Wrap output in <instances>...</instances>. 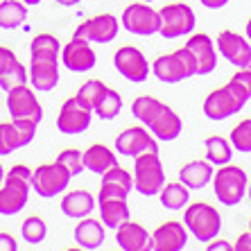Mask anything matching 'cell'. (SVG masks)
<instances>
[{
	"label": "cell",
	"instance_id": "cell-1",
	"mask_svg": "<svg viewBox=\"0 0 251 251\" xmlns=\"http://www.w3.org/2000/svg\"><path fill=\"white\" fill-rule=\"evenodd\" d=\"M131 116L143 123V127L150 129V134L156 140H176L183 131V123L179 113L172 106L163 104L161 100L152 95H140L131 102Z\"/></svg>",
	"mask_w": 251,
	"mask_h": 251
},
{
	"label": "cell",
	"instance_id": "cell-2",
	"mask_svg": "<svg viewBox=\"0 0 251 251\" xmlns=\"http://www.w3.org/2000/svg\"><path fill=\"white\" fill-rule=\"evenodd\" d=\"M32 190V170L27 165H14L5 172L0 183V215H18L27 206Z\"/></svg>",
	"mask_w": 251,
	"mask_h": 251
},
{
	"label": "cell",
	"instance_id": "cell-3",
	"mask_svg": "<svg viewBox=\"0 0 251 251\" xmlns=\"http://www.w3.org/2000/svg\"><path fill=\"white\" fill-rule=\"evenodd\" d=\"M249 102V95L233 82L228 79L224 86L215 88L213 93H208V98L204 100V116L208 120H226V118L235 116L245 109V104Z\"/></svg>",
	"mask_w": 251,
	"mask_h": 251
},
{
	"label": "cell",
	"instance_id": "cell-4",
	"mask_svg": "<svg viewBox=\"0 0 251 251\" xmlns=\"http://www.w3.org/2000/svg\"><path fill=\"white\" fill-rule=\"evenodd\" d=\"M183 226L188 228V233L199 242H210L220 235L222 228V215L215 206L206 204V201H197V204H188L183 210Z\"/></svg>",
	"mask_w": 251,
	"mask_h": 251
},
{
	"label": "cell",
	"instance_id": "cell-5",
	"mask_svg": "<svg viewBox=\"0 0 251 251\" xmlns=\"http://www.w3.org/2000/svg\"><path fill=\"white\" fill-rule=\"evenodd\" d=\"M213 190H215V197L220 199V204L224 206H238L247 195V183H249V176L240 165H220L217 172H213Z\"/></svg>",
	"mask_w": 251,
	"mask_h": 251
},
{
	"label": "cell",
	"instance_id": "cell-6",
	"mask_svg": "<svg viewBox=\"0 0 251 251\" xmlns=\"http://www.w3.org/2000/svg\"><path fill=\"white\" fill-rule=\"evenodd\" d=\"M134 190L145 197H154L165 186V168L158 152H145L134 158Z\"/></svg>",
	"mask_w": 251,
	"mask_h": 251
},
{
	"label": "cell",
	"instance_id": "cell-7",
	"mask_svg": "<svg viewBox=\"0 0 251 251\" xmlns=\"http://www.w3.org/2000/svg\"><path fill=\"white\" fill-rule=\"evenodd\" d=\"M195 23H197L195 9L186 2H170L158 9V34L168 41L190 34Z\"/></svg>",
	"mask_w": 251,
	"mask_h": 251
},
{
	"label": "cell",
	"instance_id": "cell-8",
	"mask_svg": "<svg viewBox=\"0 0 251 251\" xmlns=\"http://www.w3.org/2000/svg\"><path fill=\"white\" fill-rule=\"evenodd\" d=\"M152 73L154 77H158L165 84H179L188 77L197 75V64H195L193 54L188 52L186 48H179L175 52L154 59Z\"/></svg>",
	"mask_w": 251,
	"mask_h": 251
},
{
	"label": "cell",
	"instance_id": "cell-9",
	"mask_svg": "<svg viewBox=\"0 0 251 251\" xmlns=\"http://www.w3.org/2000/svg\"><path fill=\"white\" fill-rule=\"evenodd\" d=\"M70 172L59 161L43 163L32 172V190L43 199H52L70 186Z\"/></svg>",
	"mask_w": 251,
	"mask_h": 251
},
{
	"label": "cell",
	"instance_id": "cell-10",
	"mask_svg": "<svg viewBox=\"0 0 251 251\" xmlns=\"http://www.w3.org/2000/svg\"><path fill=\"white\" fill-rule=\"evenodd\" d=\"M36 91L27 84L16 86L7 91V111L12 120H32V123H41L43 120V106L36 98Z\"/></svg>",
	"mask_w": 251,
	"mask_h": 251
},
{
	"label": "cell",
	"instance_id": "cell-11",
	"mask_svg": "<svg viewBox=\"0 0 251 251\" xmlns=\"http://www.w3.org/2000/svg\"><path fill=\"white\" fill-rule=\"evenodd\" d=\"M120 25L129 34L136 36H154L158 34V9H154L150 2H134L127 5L120 18Z\"/></svg>",
	"mask_w": 251,
	"mask_h": 251
},
{
	"label": "cell",
	"instance_id": "cell-12",
	"mask_svg": "<svg viewBox=\"0 0 251 251\" xmlns=\"http://www.w3.org/2000/svg\"><path fill=\"white\" fill-rule=\"evenodd\" d=\"M113 66H116V70L125 79H129V82H134V84L145 82L147 75L152 73V66L145 59V54L134 46L118 48L116 54H113Z\"/></svg>",
	"mask_w": 251,
	"mask_h": 251
},
{
	"label": "cell",
	"instance_id": "cell-13",
	"mask_svg": "<svg viewBox=\"0 0 251 251\" xmlns=\"http://www.w3.org/2000/svg\"><path fill=\"white\" fill-rule=\"evenodd\" d=\"M61 64L70 70V73H88L98 64V54L93 50V43H88L82 36H75L61 48Z\"/></svg>",
	"mask_w": 251,
	"mask_h": 251
},
{
	"label": "cell",
	"instance_id": "cell-14",
	"mask_svg": "<svg viewBox=\"0 0 251 251\" xmlns=\"http://www.w3.org/2000/svg\"><path fill=\"white\" fill-rule=\"evenodd\" d=\"M27 84L39 93H48L59 84V57L29 54Z\"/></svg>",
	"mask_w": 251,
	"mask_h": 251
},
{
	"label": "cell",
	"instance_id": "cell-15",
	"mask_svg": "<svg viewBox=\"0 0 251 251\" xmlns=\"http://www.w3.org/2000/svg\"><path fill=\"white\" fill-rule=\"evenodd\" d=\"M120 32V21L113 14H98V16L77 25L75 36H82L88 43H109Z\"/></svg>",
	"mask_w": 251,
	"mask_h": 251
},
{
	"label": "cell",
	"instance_id": "cell-16",
	"mask_svg": "<svg viewBox=\"0 0 251 251\" xmlns=\"http://www.w3.org/2000/svg\"><path fill=\"white\" fill-rule=\"evenodd\" d=\"M116 150L123 156L136 158L138 154H145V152H158V140L145 127H129L118 134Z\"/></svg>",
	"mask_w": 251,
	"mask_h": 251
},
{
	"label": "cell",
	"instance_id": "cell-17",
	"mask_svg": "<svg viewBox=\"0 0 251 251\" xmlns=\"http://www.w3.org/2000/svg\"><path fill=\"white\" fill-rule=\"evenodd\" d=\"M91 116H93V111H88L86 106H82L73 95L61 104V111L57 116V129L68 136L84 134L91 127Z\"/></svg>",
	"mask_w": 251,
	"mask_h": 251
},
{
	"label": "cell",
	"instance_id": "cell-18",
	"mask_svg": "<svg viewBox=\"0 0 251 251\" xmlns=\"http://www.w3.org/2000/svg\"><path fill=\"white\" fill-rule=\"evenodd\" d=\"M215 43H217L215 48L220 50V54L231 66H235V68H245L247 61L251 59V43L247 41L245 36H240L238 32H233V29L220 32Z\"/></svg>",
	"mask_w": 251,
	"mask_h": 251
},
{
	"label": "cell",
	"instance_id": "cell-19",
	"mask_svg": "<svg viewBox=\"0 0 251 251\" xmlns=\"http://www.w3.org/2000/svg\"><path fill=\"white\" fill-rule=\"evenodd\" d=\"M197 64V75H210L217 68V48L208 34H193L183 46Z\"/></svg>",
	"mask_w": 251,
	"mask_h": 251
},
{
	"label": "cell",
	"instance_id": "cell-20",
	"mask_svg": "<svg viewBox=\"0 0 251 251\" xmlns=\"http://www.w3.org/2000/svg\"><path fill=\"white\" fill-rule=\"evenodd\" d=\"M188 235L190 233L183 222L170 220L152 233V251H183L188 245Z\"/></svg>",
	"mask_w": 251,
	"mask_h": 251
},
{
	"label": "cell",
	"instance_id": "cell-21",
	"mask_svg": "<svg viewBox=\"0 0 251 251\" xmlns=\"http://www.w3.org/2000/svg\"><path fill=\"white\" fill-rule=\"evenodd\" d=\"M116 240L120 251H152V233L138 222H123L116 228Z\"/></svg>",
	"mask_w": 251,
	"mask_h": 251
},
{
	"label": "cell",
	"instance_id": "cell-22",
	"mask_svg": "<svg viewBox=\"0 0 251 251\" xmlns=\"http://www.w3.org/2000/svg\"><path fill=\"white\" fill-rule=\"evenodd\" d=\"M100 183V195L98 197H118V199H127L129 193L134 190V176L129 175L125 168L116 165V168L106 170Z\"/></svg>",
	"mask_w": 251,
	"mask_h": 251
},
{
	"label": "cell",
	"instance_id": "cell-23",
	"mask_svg": "<svg viewBox=\"0 0 251 251\" xmlns=\"http://www.w3.org/2000/svg\"><path fill=\"white\" fill-rule=\"evenodd\" d=\"M100 210V222L104 224L106 228H118L123 222L131 220L129 213V204L127 199H118V197H98V206Z\"/></svg>",
	"mask_w": 251,
	"mask_h": 251
},
{
	"label": "cell",
	"instance_id": "cell-24",
	"mask_svg": "<svg viewBox=\"0 0 251 251\" xmlns=\"http://www.w3.org/2000/svg\"><path fill=\"white\" fill-rule=\"evenodd\" d=\"M98 206V199L88 190H73L68 193L64 199H61V213L70 220H82V217H88Z\"/></svg>",
	"mask_w": 251,
	"mask_h": 251
},
{
	"label": "cell",
	"instance_id": "cell-25",
	"mask_svg": "<svg viewBox=\"0 0 251 251\" xmlns=\"http://www.w3.org/2000/svg\"><path fill=\"white\" fill-rule=\"evenodd\" d=\"M213 165L208 163V161H190V163H186L181 170H179V181L183 183V186L188 188V190H201V188H206L210 183V179H213Z\"/></svg>",
	"mask_w": 251,
	"mask_h": 251
},
{
	"label": "cell",
	"instance_id": "cell-26",
	"mask_svg": "<svg viewBox=\"0 0 251 251\" xmlns=\"http://www.w3.org/2000/svg\"><path fill=\"white\" fill-rule=\"evenodd\" d=\"M82 158H84V170L93 172V175H104L106 170L118 165V156L102 143H95V145L88 147L86 152H82Z\"/></svg>",
	"mask_w": 251,
	"mask_h": 251
},
{
	"label": "cell",
	"instance_id": "cell-27",
	"mask_svg": "<svg viewBox=\"0 0 251 251\" xmlns=\"http://www.w3.org/2000/svg\"><path fill=\"white\" fill-rule=\"evenodd\" d=\"M75 242L86 251L102 247V242H104V224L95 222L91 217H82V222H77L75 226Z\"/></svg>",
	"mask_w": 251,
	"mask_h": 251
},
{
	"label": "cell",
	"instance_id": "cell-28",
	"mask_svg": "<svg viewBox=\"0 0 251 251\" xmlns=\"http://www.w3.org/2000/svg\"><path fill=\"white\" fill-rule=\"evenodd\" d=\"M27 21V5L23 0H0V29H16Z\"/></svg>",
	"mask_w": 251,
	"mask_h": 251
},
{
	"label": "cell",
	"instance_id": "cell-29",
	"mask_svg": "<svg viewBox=\"0 0 251 251\" xmlns=\"http://www.w3.org/2000/svg\"><path fill=\"white\" fill-rule=\"evenodd\" d=\"M204 150H206V161L210 165H215V168L231 163V158H233V147L222 136H208L204 140Z\"/></svg>",
	"mask_w": 251,
	"mask_h": 251
},
{
	"label": "cell",
	"instance_id": "cell-30",
	"mask_svg": "<svg viewBox=\"0 0 251 251\" xmlns=\"http://www.w3.org/2000/svg\"><path fill=\"white\" fill-rule=\"evenodd\" d=\"M158 199H161V204L168 210H181V208H186L188 201H190V190H188L181 181L165 183V186L161 188V193H158Z\"/></svg>",
	"mask_w": 251,
	"mask_h": 251
},
{
	"label": "cell",
	"instance_id": "cell-31",
	"mask_svg": "<svg viewBox=\"0 0 251 251\" xmlns=\"http://www.w3.org/2000/svg\"><path fill=\"white\" fill-rule=\"evenodd\" d=\"M106 84L100 82V79H88V82H84L82 86H79V91H77L75 100L79 102L82 106H86L88 111H93L95 106L100 104V100H102V95L106 93Z\"/></svg>",
	"mask_w": 251,
	"mask_h": 251
},
{
	"label": "cell",
	"instance_id": "cell-32",
	"mask_svg": "<svg viewBox=\"0 0 251 251\" xmlns=\"http://www.w3.org/2000/svg\"><path fill=\"white\" fill-rule=\"evenodd\" d=\"M93 111L100 120H113L118 113L123 111V98H120V93L113 91V88H106V93L102 95L100 104L95 106Z\"/></svg>",
	"mask_w": 251,
	"mask_h": 251
},
{
	"label": "cell",
	"instance_id": "cell-33",
	"mask_svg": "<svg viewBox=\"0 0 251 251\" xmlns=\"http://www.w3.org/2000/svg\"><path fill=\"white\" fill-rule=\"evenodd\" d=\"M21 235H23L25 242H29V245H41L43 240L48 238V224L43 217L39 215H32L27 217L23 222V226H21Z\"/></svg>",
	"mask_w": 251,
	"mask_h": 251
},
{
	"label": "cell",
	"instance_id": "cell-34",
	"mask_svg": "<svg viewBox=\"0 0 251 251\" xmlns=\"http://www.w3.org/2000/svg\"><path fill=\"white\" fill-rule=\"evenodd\" d=\"M61 46H59L57 36L52 34H36L29 41V54H39V57H59Z\"/></svg>",
	"mask_w": 251,
	"mask_h": 251
},
{
	"label": "cell",
	"instance_id": "cell-35",
	"mask_svg": "<svg viewBox=\"0 0 251 251\" xmlns=\"http://www.w3.org/2000/svg\"><path fill=\"white\" fill-rule=\"evenodd\" d=\"M23 84H27V68H25L21 61H14V64L0 75V88H2L5 93L16 86H23Z\"/></svg>",
	"mask_w": 251,
	"mask_h": 251
},
{
	"label": "cell",
	"instance_id": "cell-36",
	"mask_svg": "<svg viewBox=\"0 0 251 251\" xmlns=\"http://www.w3.org/2000/svg\"><path fill=\"white\" fill-rule=\"evenodd\" d=\"M228 143H231L233 150H238V152H242V154L251 152V118H247L238 127H233Z\"/></svg>",
	"mask_w": 251,
	"mask_h": 251
},
{
	"label": "cell",
	"instance_id": "cell-37",
	"mask_svg": "<svg viewBox=\"0 0 251 251\" xmlns=\"http://www.w3.org/2000/svg\"><path fill=\"white\" fill-rule=\"evenodd\" d=\"M16 150H21L16 127L12 123H0V156H9Z\"/></svg>",
	"mask_w": 251,
	"mask_h": 251
},
{
	"label": "cell",
	"instance_id": "cell-38",
	"mask_svg": "<svg viewBox=\"0 0 251 251\" xmlns=\"http://www.w3.org/2000/svg\"><path fill=\"white\" fill-rule=\"evenodd\" d=\"M57 161L68 170L70 176H77L84 172V158H82V152H79V150H64V152L57 156Z\"/></svg>",
	"mask_w": 251,
	"mask_h": 251
},
{
	"label": "cell",
	"instance_id": "cell-39",
	"mask_svg": "<svg viewBox=\"0 0 251 251\" xmlns=\"http://www.w3.org/2000/svg\"><path fill=\"white\" fill-rule=\"evenodd\" d=\"M12 125L16 127V134L18 140H21V147H27L36 136V127L39 125L32 123V120H12Z\"/></svg>",
	"mask_w": 251,
	"mask_h": 251
},
{
	"label": "cell",
	"instance_id": "cell-40",
	"mask_svg": "<svg viewBox=\"0 0 251 251\" xmlns=\"http://www.w3.org/2000/svg\"><path fill=\"white\" fill-rule=\"evenodd\" d=\"M235 84H238L242 91H245L247 95L251 98V70H247V68H238V73H235L233 77H231Z\"/></svg>",
	"mask_w": 251,
	"mask_h": 251
},
{
	"label": "cell",
	"instance_id": "cell-41",
	"mask_svg": "<svg viewBox=\"0 0 251 251\" xmlns=\"http://www.w3.org/2000/svg\"><path fill=\"white\" fill-rule=\"evenodd\" d=\"M14 61H18L16 52H14L12 48H7V46H0V75L5 73L9 66L14 64Z\"/></svg>",
	"mask_w": 251,
	"mask_h": 251
},
{
	"label": "cell",
	"instance_id": "cell-42",
	"mask_svg": "<svg viewBox=\"0 0 251 251\" xmlns=\"http://www.w3.org/2000/svg\"><path fill=\"white\" fill-rule=\"evenodd\" d=\"M0 251H18V242L12 233H0Z\"/></svg>",
	"mask_w": 251,
	"mask_h": 251
},
{
	"label": "cell",
	"instance_id": "cell-43",
	"mask_svg": "<svg viewBox=\"0 0 251 251\" xmlns=\"http://www.w3.org/2000/svg\"><path fill=\"white\" fill-rule=\"evenodd\" d=\"M233 251H251V233H240L238 240L233 242Z\"/></svg>",
	"mask_w": 251,
	"mask_h": 251
},
{
	"label": "cell",
	"instance_id": "cell-44",
	"mask_svg": "<svg viewBox=\"0 0 251 251\" xmlns=\"http://www.w3.org/2000/svg\"><path fill=\"white\" fill-rule=\"evenodd\" d=\"M206 251H233V245L228 240H210Z\"/></svg>",
	"mask_w": 251,
	"mask_h": 251
},
{
	"label": "cell",
	"instance_id": "cell-45",
	"mask_svg": "<svg viewBox=\"0 0 251 251\" xmlns=\"http://www.w3.org/2000/svg\"><path fill=\"white\" fill-rule=\"evenodd\" d=\"M204 7H208V9H222V7H226L231 0H199Z\"/></svg>",
	"mask_w": 251,
	"mask_h": 251
},
{
	"label": "cell",
	"instance_id": "cell-46",
	"mask_svg": "<svg viewBox=\"0 0 251 251\" xmlns=\"http://www.w3.org/2000/svg\"><path fill=\"white\" fill-rule=\"evenodd\" d=\"M82 0H57V5H64V7H75L79 5Z\"/></svg>",
	"mask_w": 251,
	"mask_h": 251
},
{
	"label": "cell",
	"instance_id": "cell-47",
	"mask_svg": "<svg viewBox=\"0 0 251 251\" xmlns=\"http://www.w3.org/2000/svg\"><path fill=\"white\" fill-rule=\"evenodd\" d=\"M245 34H247V41L251 43V18L247 21V27H245Z\"/></svg>",
	"mask_w": 251,
	"mask_h": 251
},
{
	"label": "cell",
	"instance_id": "cell-48",
	"mask_svg": "<svg viewBox=\"0 0 251 251\" xmlns=\"http://www.w3.org/2000/svg\"><path fill=\"white\" fill-rule=\"evenodd\" d=\"M23 2H25V5H39V2H41V0H23Z\"/></svg>",
	"mask_w": 251,
	"mask_h": 251
},
{
	"label": "cell",
	"instance_id": "cell-49",
	"mask_svg": "<svg viewBox=\"0 0 251 251\" xmlns=\"http://www.w3.org/2000/svg\"><path fill=\"white\" fill-rule=\"evenodd\" d=\"M2 179H5V170H2V163H0V183H2Z\"/></svg>",
	"mask_w": 251,
	"mask_h": 251
},
{
	"label": "cell",
	"instance_id": "cell-50",
	"mask_svg": "<svg viewBox=\"0 0 251 251\" xmlns=\"http://www.w3.org/2000/svg\"><path fill=\"white\" fill-rule=\"evenodd\" d=\"M247 195H249V201H251V181L247 183Z\"/></svg>",
	"mask_w": 251,
	"mask_h": 251
},
{
	"label": "cell",
	"instance_id": "cell-51",
	"mask_svg": "<svg viewBox=\"0 0 251 251\" xmlns=\"http://www.w3.org/2000/svg\"><path fill=\"white\" fill-rule=\"evenodd\" d=\"M66 251H86V249H82V247H79V249H75V247H73V249H66Z\"/></svg>",
	"mask_w": 251,
	"mask_h": 251
},
{
	"label": "cell",
	"instance_id": "cell-52",
	"mask_svg": "<svg viewBox=\"0 0 251 251\" xmlns=\"http://www.w3.org/2000/svg\"><path fill=\"white\" fill-rule=\"evenodd\" d=\"M245 68H247V70H251V59H249V61H247V66H245Z\"/></svg>",
	"mask_w": 251,
	"mask_h": 251
},
{
	"label": "cell",
	"instance_id": "cell-53",
	"mask_svg": "<svg viewBox=\"0 0 251 251\" xmlns=\"http://www.w3.org/2000/svg\"><path fill=\"white\" fill-rule=\"evenodd\" d=\"M140 2H154V0H140Z\"/></svg>",
	"mask_w": 251,
	"mask_h": 251
},
{
	"label": "cell",
	"instance_id": "cell-54",
	"mask_svg": "<svg viewBox=\"0 0 251 251\" xmlns=\"http://www.w3.org/2000/svg\"><path fill=\"white\" fill-rule=\"evenodd\" d=\"M249 233H251V220H249Z\"/></svg>",
	"mask_w": 251,
	"mask_h": 251
}]
</instances>
